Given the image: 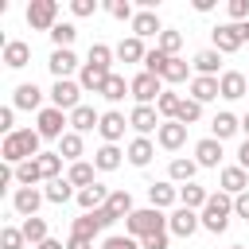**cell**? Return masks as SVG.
Segmentation results:
<instances>
[{
    "instance_id": "1",
    "label": "cell",
    "mask_w": 249,
    "mask_h": 249,
    "mask_svg": "<svg viewBox=\"0 0 249 249\" xmlns=\"http://www.w3.org/2000/svg\"><path fill=\"white\" fill-rule=\"evenodd\" d=\"M39 144H43V136H39L35 128H16L12 136H4L0 160H4L8 167H19V163H27V160L39 156Z\"/></svg>"
},
{
    "instance_id": "2",
    "label": "cell",
    "mask_w": 249,
    "mask_h": 249,
    "mask_svg": "<svg viewBox=\"0 0 249 249\" xmlns=\"http://www.w3.org/2000/svg\"><path fill=\"white\" fill-rule=\"evenodd\" d=\"M230 214H233V195H226V191H214V195H210V202L198 210L202 230H210V233H226Z\"/></svg>"
},
{
    "instance_id": "3",
    "label": "cell",
    "mask_w": 249,
    "mask_h": 249,
    "mask_svg": "<svg viewBox=\"0 0 249 249\" xmlns=\"http://www.w3.org/2000/svg\"><path fill=\"white\" fill-rule=\"evenodd\" d=\"M124 226H128V237L144 241V237H152V233H163V230H167V214H163V210H156V206H144V210H132V214L124 218Z\"/></svg>"
},
{
    "instance_id": "4",
    "label": "cell",
    "mask_w": 249,
    "mask_h": 249,
    "mask_svg": "<svg viewBox=\"0 0 249 249\" xmlns=\"http://www.w3.org/2000/svg\"><path fill=\"white\" fill-rule=\"evenodd\" d=\"M66 124H70V113L47 105V109L39 113V121H35V132H39L43 140H62V136H66Z\"/></svg>"
},
{
    "instance_id": "5",
    "label": "cell",
    "mask_w": 249,
    "mask_h": 249,
    "mask_svg": "<svg viewBox=\"0 0 249 249\" xmlns=\"http://www.w3.org/2000/svg\"><path fill=\"white\" fill-rule=\"evenodd\" d=\"M27 23L35 31H47L51 35V27L58 23V0H31L27 4Z\"/></svg>"
},
{
    "instance_id": "6",
    "label": "cell",
    "mask_w": 249,
    "mask_h": 249,
    "mask_svg": "<svg viewBox=\"0 0 249 249\" xmlns=\"http://www.w3.org/2000/svg\"><path fill=\"white\" fill-rule=\"evenodd\" d=\"M51 105H54V109H62V113H74V109L82 105V86H78V82H70V78L54 82V86H51Z\"/></svg>"
},
{
    "instance_id": "7",
    "label": "cell",
    "mask_w": 249,
    "mask_h": 249,
    "mask_svg": "<svg viewBox=\"0 0 249 249\" xmlns=\"http://www.w3.org/2000/svg\"><path fill=\"white\" fill-rule=\"evenodd\" d=\"M210 35H214V51H218V54H233V51H241V43H245L241 23H218Z\"/></svg>"
},
{
    "instance_id": "8",
    "label": "cell",
    "mask_w": 249,
    "mask_h": 249,
    "mask_svg": "<svg viewBox=\"0 0 249 249\" xmlns=\"http://www.w3.org/2000/svg\"><path fill=\"white\" fill-rule=\"evenodd\" d=\"M160 93H163V78H156V74H148V70H140V74L132 78V97H136V105H152V101H160Z\"/></svg>"
},
{
    "instance_id": "9",
    "label": "cell",
    "mask_w": 249,
    "mask_h": 249,
    "mask_svg": "<svg viewBox=\"0 0 249 249\" xmlns=\"http://www.w3.org/2000/svg\"><path fill=\"white\" fill-rule=\"evenodd\" d=\"M202 226V218H198V210H187V206H175L171 214H167V233H175V237H191L195 230Z\"/></svg>"
},
{
    "instance_id": "10",
    "label": "cell",
    "mask_w": 249,
    "mask_h": 249,
    "mask_svg": "<svg viewBox=\"0 0 249 249\" xmlns=\"http://www.w3.org/2000/svg\"><path fill=\"white\" fill-rule=\"evenodd\" d=\"M160 124H163V117L156 113V105H136V109L128 113V128H136L140 136H148V132H160Z\"/></svg>"
},
{
    "instance_id": "11",
    "label": "cell",
    "mask_w": 249,
    "mask_h": 249,
    "mask_svg": "<svg viewBox=\"0 0 249 249\" xmlns=\"http://www.w3.org/2000/svg\"><path fill=\"white\" fill-rule=\"evenodd\" d=\"M43 191H35V187H19L16 195H12V210L19 214V218H35L39 214V206H43Z\"/></svg>"
},
{
    "instance_id": "12",
    "label": "cell",
    "mask_w": 249,
    "mask_h": 249,
    "mask_svg": "<svg viewBox=\"0 0 249 249\" xmlns=\"http://www.w3.org/2000/svg\"><path fill=\"white\" fill-rule=\"evenodd\" d=\"M218 86H222V97H226V101L249 97V78H245L241 70H226V74L218 78Z\"/></svg>"
},
{
    "instance_id": "13",
    "label": "cell",
    "mask_w": 249,
    "mask_h": 249,
    "mask_svg": "<svg viewBox=\"0 0 249 249\" xmlns=\"http://www.w3.org/2000/svg\"><path fill=\"white\" fill-rule=\"evenodd\" d=\"M124 128H128L124 113H117V109L101 113V124H97V132H101V140H105V144H117V140L124 136Z\"/></svg>"
},
{
    "instance_id": "14",
    "label": "cell",
    "mask_w": 249,
    "mask_h": 249,
    "mask_svg": "<svg viewBox=\"0 0 249 249\" xmlns=\"http://www.w3.org/2000/svg\"><path fill=\"white\" fill-rule=\"evenodd\" d=\"M156 144H160V148H167V152L183 148V144H187V124H179V121H163V124H160V132H156Z\"/></svg>"
},
{
    "instance_id": "15",
    "label": "cell",
    "mask_w": 249,
    "mask_h": 249,
    "mask_svg": "<svg viewBox=\"0 0 249 249\" xmlns=\"http://www.w3.org/2000/svg\"><path fill=\"white\" fill-rule=\"evenodd\" d=\"M218 183H222V191L226 195H241V191H249V171L241 167V163H233V167H222V175H218Z\"/></svg>"
},
{
    "instance_id": "16",
    "label": "cell",
    "mask_w": 249,
    "mask_h": 249,
    "mask_svg": "<svg viewBox=\"0 0 249 249\" xmlns=\"http://www.w3.org/2000/svg\"><path fill=\"white\" fill-rule=\"evenodd\" d=\"M148 202H152L156 210L179 206V187H175L171 179H163V183H152V187H148Z\"/></svg>"
},
{
    "instance_id": "17",
    "label": "cell",
    "mask_w": 249,
    "mask_h": 249,
    "mask_svg": "<svg viewBox=\"0 0 249 249\" xmlns=\"http://www.w3.org/2000/svg\"><path fill=\"white\" fill-rule=\"evenodd\" d=\"M12 105H16V109H39V113H43V89H39L35 82H19L16 93H12Z\"/></svg>"
},
{
    "instance_id": "18",
    "label": "cell",
    "mask_w": 249,
    "mask_h": 249,
    "mask_svg": "<svg viewBox=\"0 0 249 249\" xmlns=\"http://www.w3.org/2000/svg\"><path fill=\"white\" fill-rule=\"evenodd\" d=\"M152 156H156V144H152L148 136H136V140H128V148H124V160H128L132 167H148Z\"/></svg>"
},
{
    "instance_id": "19",
    "label": "cell",
    "mask_w": 249,
    "mask_h": 249,
    "mask_svg": "<svg viewBox=\"0 0 249 249\" xmlns=\"http://www.w3.org/2000/svg\"><path fill=\"white\" fill-rule=\"evenodd\" d=\"M27 62H31V47L23 39H8L4 43V66L8 70H23Z\"/></svg>"
},
{
    "instance_id": "20",
    "label": "cell",
    "mask_w": 249,
    "mask_h": 249,
    "mask_svg": "<svg viewBox=\"0 0 249 249\" xmlns=\"http://www.w3.org/2000/svg\"><path fill=\"white\" fill-rule=\"evenodd\" d=\"M195 163H198V167H218V163H222V140H214V136L198 140V144H195Z\"/></svg>"
},
{
    "instance_id": "21",
    "label": "cell",
    "mask_w": 249,
    "mask_h": 249,
    "mask_svg": "<svg viewBox=\"0 0 249 249\" xmlns=\"http://www.w3.org/2000/svg\"><path fill=\"white\" fill-rule=\"evenodd\" d=\"M105 202H109V187H105V183H93V187H82V191H78V206H82L86 214L101 210Z\"/></svg>"
},
{
    "instance_id": "22",
    "label": "cell",
    "mask_w": 249,
    "mask_h": 249,
    "mask_svg": "<svg viewBox=\"0 0 249 249\" xmlns=\"http://www.w3.org/2000/svg\"><path fill=\"white\" fill-rule=\"evenodd\" d=\"M132 35L136 39H160L163 35V23H160V16L156 12H136V19H132Z\"/></svg>"
},
{
    "instance_id": "23",
    "label": "cell",
    "mask_w": 249,
    "mask_h": 249,
    "mask_svg": "<svg viewBox=\"0 0 249 249\" xmlns=\"http://www.w3.org/2000/svg\"><path fill=\"white\" fill-rule=\"evenodd\" d=\"M51 74H54V82H62V78H70L74 70H78V54L74 51H51Z\"/></svg>"
},
{
    "instance_id": "24",
    "label": "cell",
    "mask_w": 249,
    "mask_h": 249,
    "mask_svg": "<svg viewBox=\"0 0 249 249\" xmlns=\"http://www.w3.org/2000/svg\"><path fill=\"white\" fill-rule=\"evenodd\" d=\"M109 74H113V70H101V66H93V62H82L78 86H82V89H93V93H101V89H105V82H109Z\"/></svg>"
},
{
    "instance_id": "25",
    "label": "cell",
    "mask_w": 249,
    "mask_h": 249,
    "mask_svg": "<svg viewBox=\"0 0 249 249\" xmlns=\"http://www.w3.org/2000/svg\"><path fill=\"white\" fill-rule=\"evenodd\" d=\"M191 66L198 70V78H222V74H218V66H222V54H218L214 47H206V51H198Z\"/></svg>"
},
{
    "instance_id": "26",
    "label": "cell",
    "mask_w": 249,
    "mask_h": 249,
    "mask_svg": "<svg viewBox=\"0 0 249 249\" xmlns=\"http://www.w3.org/2000/svg\"><path fill=\"white\" fill-rule=\"evenodd\" d=\"M191 97L198 101V105H206V101H214V97H222V86H218V78H191Z\"/></svg>"
},
{
    "instance_id": "27",
    "label": "cell",
    "mask_w": 249,
    "mask_h": 249,
    "mask_svg": "<svg viewBox=\"0 0 249 249\" xmlns=\"http://www.w3.org/2000/svg\"><path fill=\"white\" fill-rule=\"evenodd\" d=\"M101 124V113L93 109V105H78L74 113H70V132H89V128H97Z\"/></svg>"
},
{
    "instance_id": "28",
    "label": "cell",
    "mask_w": 249,
    "mask_h": 249,
    "mask_svg": "<svg viewBox=\"0 0 249 249\" xmlns=\"http://www.w3.org/2000/svg\"><path fill=\"white\" fill-rule=\"evenodd\" d=\"M206 202H210V191H206V187H198V183H183V187H179V206L202 210Z\"/></svg>"
},
{
    "instance_id": "29",
    "label": "cell",
    "mask_w": 249,
    "mask_h": 249,
    "mask_svg": "<svg viewBox=\"0 0 249 249\" xmlns=\"http://www.w3.org/2000/svg\"><path fill=\"white\" fill-rule=\"evenodd\" d=\"M233 132H241V121H237L233 113H214V121H210V136H214V140H230Z\"/></svg>"
},
{
    "instance_id": "30",
    "label": "cell",
    "mask_w": 249,
    "mask_h": 249,
    "mask_svg": "<svg viewBox=\"0 0 249 249\" xmlns=\"http://www.w3.org/2000/svg\"><path fill=\"white\" fill-rule=\"evenodd\" d=\"M121 160H124V152H121L117 144H101V148L93 152V167H97V171H117Z\"/></svg>"
},
{
    "instance_id": "31",
    "label": "cell",
    "mask_w": 249,
    "mask_h": 249,
    "mask_svg": "<svg viewBox=\"0 0 249 249\" xmlns=\"http://www.w3.org/2000/svg\"><path fill=\"white\" fill-rule=\"evenodd\" d=\"M117 58H121V62H144V58H148V51H144V39H136V35L121 39V43H117Z\"/></svg>"
},
{
    "instance_id": "32",
    "label": "cell",
    "mask_w": 249,
    "mask_h": 249,
    "mask_svg": "<svg viewBox=\"0 0 249 249\" xmlns=\"http://www.w3.org/2000/svg\"><path fill=\"white\" fill-rule=\"evenodd\" d=\"M43 195H47V202H54V206H62V202L78 198V191H74V183H70V179H51Z\"/></svg>"
},
{
    "instance_id": "33",
    "label": "cell",
    "mask_w": 249,
    "mask_h": 249,
    "mask_svg": "<svg viewBox=\"0 0 249 249\" xmlns=\"http://www.w3.org/2000/svg\"><path fill=\"white\" fill-rule=\"evenodd\" d=\"M74 39H78V27H74L70 19H62V23L51 27V43H54V51H70Z\"/></svg>"
},
{
    "instance_id": "34",
    "label": "cell",
    "mask_w": 249,
    "mask_h": 249,
    "mask_svg": "<svg viewBox=\"0 0 249 249\" xmlns=\"http://www.w3.org/2000/svg\"><path fill=\"white\" fill-rule=\"evenodd\" d=\"M195 171H198V163L195 160H183V156L167 163V179L171 183H195Z\"/></svg>"
},
{
    "instance_id": "35",
    "label": "cell",
    "mask_w": 249,
    "mask_h": 249,
    "mask_svg": "<svg viewBox=\"0 0 249 249\" xmlns=\"http://www.w3.org/2000/svg\"><path fill=\"white\" fill-rule=\"evenodd\" d=\"M124 93H132V82H124V74H109L101 97H105V101H124Z\"/></svg>"
},
{
    "instance_id": "36",
    "label": "cell",
    "mask_w": 249,
    "mask_h": 249,
    "mask_svg": "<svg viewBox=\"0 0 249 249\" xmlns=\"http://www.w3.org/2000/svg\"><path fill=\"white\" fill-rule=\"evenodd\" d=\"M35 163H39V171H43L47 183H51V179H62V175H58V171H62V156H58V152H39Z\"/></svg>"
},
{
    "instance_id": "37",
    "label": "cell",
    "mask_w": 249,
    "mask_h": 249,
    "mask_svg": "<svg viewBox=\"0 0 249 249\" xmlns=\"http://www.w3.org/2000/svg\"><path fill=\"white\" fill-rule=\"evenodd\" d=\"M66 179L82 191V187H93L97 179H93V163H86V160H78V163H70V171H66Z\"/></svg>"
},
{
    "instance_id": "38",
    "label": "cell",
    "mask_w": 249,
    "mask_h": 249,
    "mask_svg": "<svg viewBox=\"0 0 249 249\" xmlns=\"http://www.w3.org/2000/svg\"><path fill=\"white\" fill-rule=\"evenodd\" d=\"M105 210H113L117 218H128V214H132L136 206H132V195H128V191L121 187V191H109V202H105Z\"/></svg>"
},
{
    "instance_id": "39",
    "label": "cell",
    "mask_w": 249,
    "mask_h": 249,
    "mask_svg": "<svg viewBox=\"0 0 249 249\" xmlns=\"http://www.w3.org/2000/svg\"><path fill=\"white\" fill-rule=\"evenodd\" d=\"M19 230H23L27 245H43V241H47V218H39V214H35V218H23Z\"/></svg>"
},
{
    "instance_id": "40",
    "label": "cell",
    "mask_w": 249,
    "mask_h": 249,
    "mask_svg": "<svg viewBox=\"0 0 249 249\" xmlns=\"http://www.w3.org/2000/svg\"><path fill=\"white\" fill-rule=\"evenodd\" d=\"M179 105H183V97H179L175 89H163V93H160V101H156V113H160L163 121H175Z\"/></svg>"
},
{
    "instance_id": "41",
    "label": "cell",
    "mask_w": 249,
    "mask_h": 249,
    "mask_svg": "<svg viewBox=\"0 0 249 249\" xmlns=\"http://www.w3.org/2000/svg\"><path fill=\"white\" fill-rule=\"evenodd\" d=\"M58 156L70 160V163H78V156H82V132H66L58 140Z\"/></svg>"
},
{
    "instance_id": "42",
    "label": "cell",
    "mask_w": 249,
    "mask_h": 249,
    "mask_svg": "<svg viewBox=\"0 0 249 249\" xmlns=\"http://www.w3.org/2000/svg\"><path fill=\"white\" fill-rule=\"evenodd\" d=\"M70 233H74V237H86V241H93V237L101 233V226H97V218H93V214H82V218H74Z\"/></svg>"
},
{
    "instance_id": "43",
    "label": "cell",
    "mask_w": 249,
    "mask_h": 249,
    "mask_svg": "<svg viewBox=\"0 0 249 249\" xmlns=\"http://www.w3.org/2000/svg\"><path fill=\"white\" fill-rule=\"evenodd\" d=\"M113 47H105V43H93L89 47V54H86V62H93V66H101V70H113Z\"/></svg>"
},
{
    "instance_id": "44",
    "label": "cell",
    "mask_w": 249,
    "mask_h": 249,
    "mask_svg": "<svg viewBox=\"0 0 249 249\" xmlns=\"http://www.w3.org/2000/svg\"><path fill=\"white\" fill-rule=\"evenodd\" d=\"M156 47H160V51H163L167 58H179V47H183V35H179V31H167V27H163V35L156 39Z\"/></svg>"
},
{
    "instance_id": "45",
    "label": "cell",
    "mask_w": 249,
    "mask_h": 249,
    "mask_svg": "<svg viewBox=\"0 0 249 249\" xmlns=\"http://www.w3.org/2000/svg\"><path fill=\"white\" fill-rule=\"evenodd\" d=\"M198 117H202V105H198V101H195V97H183V105H179V113H175V121H179V124H187V128H191V124H195V121H198Z\"/></svg>"
},
{
    "instance_id": "46",
    "label": "cell",
    "mask_w": 249,
    "mask_h": 249,
    "mask_svg": "<svg viewBox=\"0 0 249 249\" xmlns=\"http://www.w3.org/2000/svg\"><path fill=\"white\" fill-rule=\"evenodd\" d=\"M39 179H43V171H39V163H35V160H27V163H19V167H16V183H19V187H35Z\"/></svg>"
},
{
    "instance_id": "47",
    "label": "cell",
    "mask_w": 249,
    "mask_h": 249,
    "mask_svg": "<svg viewBox=\"0 0 249 249\" xmlns=\"http://www.w3.org/2000/svg\"><path fill=\"white\" fill-rule=\"evenodd\" d=\"M187 74H191V66L183 62V58H167V66H163V82H187Z\"/></svg>"
},
{
    "instance_id": "48",
    "label": "cell",
    "mask_w": 249,
    "mask_h": 249,
    "mask_svg": "<svg viewBox=\"0 0 249 249\" xmlns=\"http://www.w3.org/2000/svg\"><path fill=\"white\" fill-rule=\"evenodd\" d=\"M105 12H109L113 19H128V23L136 19V12H132V4H128V0H105Z\"/></svg>"
},
{
    "instance_id": "49",
    "label": "cell",
    "mask_w": 249,
    "mask_h": 249,
    "mask_svg": "<svg viewBox=\"0 0 249 249\" xmlns=\"http://www.w3.org/2000/svg\"><path fill=\"white\" fill-rule=\"evenodd\" d=\"M0 245H4V249H23V245H27V237H23V230L4 226V230H0Z\"/></svg>"
},
{
    "instance_id": "50",
    "label": "cell",
    "mask_w": 249,
    "mask_h": 249,
    "mask_svg": "<svg viewBox=\"0 0 249 249\" xmlns=\"http://www.w3.org/2000/svg\"><path fill=\"white\" fill-rule=\"evenodd\" d=\"M163 66H167V54H163L160 47H156V51H148V58H144V70L160 78V74H163Z\"/></svg>"
},
{
    "instance_id": "51",
    "label": "cell",
    "mask_w": 249,
    "mask_h": 249,
    "mask_svg": "<svg viewBox=\"0 0 249 249\" xmlns=\"http://www.w3.org/2000/svg\"><path fill=\"white\" fill-rule=\"evenodd\" d=\"M226 12H230V23H249V0H230Z\"/></svg>"
},
{
    "instance_id": "52",
    "label": "cell",
    "mask_w": 249,
    "mask_h": 249,
    "mask_svg": "<svg viewBox=\"0 0 249 249\" xmlns=\"http://www.w3.org/2000/svg\"><path fill=\"white\" fill-rule=\"evenodd\" d=\"M101 249H140V241H136V237H121V233H109V237L101 241Z\"/></svg>"
},
{
    "instance_id": "53",
    "label": "cell",
    "mask_w": 249,
    "mask_h": 249,
    "mask_svg": "<svg viewBox=\"0 0 249 249\" xmlns=\"http://www.w3.org/2000/svg\"><path fill=\"white\" fill-rule=\"evenodd\" d=\"M0 132H4V136L16 132V105H4V109H0Z\"/></svg>"
},
{
    "instance_id": "54",
    "label": "cell",
    "mask_w": 249,
    "mask_h": 249,
    "mask_svg": "<svg viewBox=\"0 0 249 249\" xmlns=\"http://www.w3.org/2000/svg\"><path fill=\"white\" fill-rule=\"evenodd\" d=\"M70 12H74L78 19H86V16L97 12V0H70Z\"/></svg>"
},
{
    "instance_id": "55",
    "label": "cell",
    "mask_w": 249,
    "mask_h": 249,
    "mask_svg": "<svg viewBox=\"0 0 249 249\" xmlns=\"http://www.w3.org/2000/svg\"><path fill=\"white\" fill-rule=\"evenodd\" d=\"M167 241H171V233L163 230V233H152V237H144V241H140V249H167Z\"/></svg>"
},
{
    "instance_id": "56",
    "label": "cell",
    "mask_w": 249,
    "mask_h": 249,
    "mask_svg": "<svg viewBox=\"0 0 249 249\" xmlns=\"http://www.w3.org/2000/svg\"><path fill=\"white\" fill-rule=\"evenodd\" d=\"M233 214H237V218H245V222H249V191H241V195H237V198H233Z\"/></svg>"
},
{
    "instance_id": "57",
    "label": "cell",
    "mask_w": 249,
    "mask_h": 249,
    "mask_svg": "<svg viewBox=\"0 0 249 249\" xmlns=\"http://www.w3.org/2000/svg\"><path fill=\"white\" fill-rule=\"evenodd\" d=\"M93 218H97V226H101V230H109V226L117 222V214H113V210H105V206H101V210H93Z\"/></svg>"
},
{
    "instance_id": "58",
    "label": "cell",
    "mask_w": 249,
    "mask_h": 249,
    "mask_svg": "<svg viewBox=\"0 0 249 249\" xmlns=\"http://www.w3.org/2000/svg\"><path fill=\"white\" fill-rule=\"evenodd\" d=\"M66 249H93V241H86V237H74V233H70V241H66Z\"/></svg>"
},
{
    "instance_id": "59",
    "label": "cell",
    "mask_w": 249,
    "mask_h": 249,
    "mask_svg": "<svg viewBox=\"0 0 249 249\" xmlns=\"http://www.w3.org/2000/svg\"><path fill=\"white\" fill-rule=\"evenodd\" d=\"M237 163L249 171V140H241V148H237Z\"/></svg>"
},
{
    "instance_id": "60",
    "label": "cell",
    "mask_w": 249,
    "mask_h": 249,
    "mask_svg": "<svg viewBox=\"0 0 249 249\" xmlns=\"http://www.w3.org/2000/svg\"><path fill=\"white\" fill-rule=\"evenodd\" d=\"M35 249H66V245H62V241H54V237H47V241H43V245H35Z\"/></svg>"
},
{
    "instance_id": "61",
    "label": "cell",
    "mask_w": 249,
    "mask_h": 249,
    "mask_svg": "<svg viewBox=\"0 0 249 249\" xmlns=\"http://www.w3.org/2000/svg\"><path fill=\"white\" fill-rule=\"evenodd\" d=\"M241 132H245V140H249V113L241 117Z\"/></svg>"
},
{
    "instance_id": "62",
    "label": "cell",
    "mask_w": 249,
    "mask_h": 249,
    "mask_svg": "<svg viewBox=\"0 0 249 249\" xmlns=\"http://www.w3.org/2000/svg\"><path fill=\"white\" fill-rule=\"evenodd\" d=\"M241 31H245V43H249V23H241Z\"/></svg>"
},
{
    "instance_id": "63",
    "label": "cell",
    "mask_w": 249,
    "mask_h": 249,
    "mask_svg": "<svg viewBox=\"0 0 249 249\" xmlns=\"http://www.w3.org/2000/svg\"><path fill=\"white\" fill-rule=\"evenodd\" d=\"M230 249H245V245H230Z\"/></svg>"
}]
</instances>
